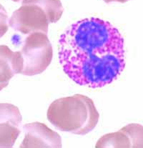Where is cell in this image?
I'll return each instance as SVG.
<instances>
[{"mask_svg":"<svg viewBox=\"0 0 143 148\" xmlns=\"http://www.w3.org/2000/svg\"><path fill=\"white\" fill-rule=\"evenodd\" d=\"M58 57L64 73L75 83L100 88L116 80L125 67L124 39L110 22L86 18L62 34Z\"/></svg>","mask_w":143,"mask_h":148,"instance_id":"1","label":"cell"},{"mask_svg":"<svg viewBox=\"0 0 143 148\" xmlns=\"http://www.w3.org/2000/svg\"><path fill=\"white\" fill-rule=\"evenodd\" d=\"M47 116L57 130L78 135H87L92 131L100 119L92 99L80 94L52 102Z\"/></svg>","mask_w":143,"mask_h":148,"instance_id":"2","label":"cell"},{"mask_svg":"<svg viewBox=\"0 0 143 148\" xmlns=\"http://www.w3.org/2000/svg\"><path fill=\"white\" fill-rule=\"evenodd\" d=\"M23 60L21 74L34 76L42 73L50 64L53 49L47 34L33 32L26 37L20 51Z\"/></svg>","mask_w":143,"mask_h":148,"instance_id":"3","label":"cell"},{"mask_svg":"<svg viewBox=\"0 0 143 148\" xmlns=\"http://www.w3.org/2000/svg\"><path fill=\"white\" fill-rule=\"evenodd\" d=\"M49 21L44 10L37 4H22L15 10L9 20L14 30L24 34L42 32L47 34Z\"/></svg>","mask_w":143,"mask_h":148,"instance_id":"4","label":"cell"},{"mask_svg":"<svg viewBox=\"0 0 143 148\" xmlns=\"http://www.w3.org/2000/svg\"><path fill=\"white\" fill-rule=\"evenodd\" d=\"M142 125L129 124L117 132L102 136L97 142L95 147L142 148Z\"/></svg>","mask_w":143,"mask_h":148,"instance_id":"5","label":"cell"},{"mask_svg":"<svg viewBox=\"0 0 143 148\" xmlns=\"http://www.w3.org/2000/svg\"><path fill=\"white\" fill-rule=\"evenodd\" d=\"M25 138L21 148L62 147L61 136L44 123L39 122L26 124L23 126Z\"/></svg>","mask_w":143,"mask_h":148,"instance_id":"6","label":"cell"},{"mask_svg":"<svg viewBox=\"0 0 143 148\" xmlns=\"http://www.w3.org/2000/svg\"><path fill=\"white\" fill-rule=\"evenodd\" d=\"M22 117L20 112L0 105V148H11L21 133Z\"/></svg>","mask_w":143,"mask_h":148,"instance_id":"7","label":"cell"},{"mask_svg":"<svg viewBox=\"0 0 143 148\" xmlns=\"http://www.w3.org/2000/svg\"><path fill=\"white\" fill-rule=\"evenodd\" d=\"M22 68L20 52H13L7 45H0V92L8 86L15 75L21 74Z\"/></svg>","mask_w":143,"mask_h":148,"instance_id":"8","label":"cell"},{"mask_svg":"<svg viewBox=\"0 0 143 148\" xmlns=\"http://www.w3.org/2000/svg\"><path fill=\"white\" fill-rule=\"evenodd\" d=\"M32 4L40 6L44 10L49 23H56L62 16L64 8L60 0H22V4Z\"/></svg>","mask_w":143,"mask_h":148,"instance_id":"9","label":"cell"},{"mask_svg":"<svg viewBox=\"0 0 143 148\" xmlns=\"http://www.w3.org/2000/svg\"><path fill=\"white\" fill-rule=\"evenodd\" d=\"M9 26L8 14L4 7L0 4V38L7 32Z\"/></svg>","mask_w":143,"mask_h":148,"instance_id":"10","label":"cell"},{"mask_svg":"<svg viewBox=\"0 0 143 148\" xmlns=\"http://www.w3.org/2000/svg\"><path fill=\"white\" fill-rule=\"evenodd\" d=\"M129 0H104V1L106 3H110V2H120V3H125Z\"/></svg>","mask_w":143,"mask_h":148,"instance_id":"11","label":"cell"},{"mask_svg":"<svg viewBox=\"0 0 143 148\" xmlns=\"http://www.w3.org/2000/svg\"><path fill=\"white\" fill-rule=\"evenodd\" d=\"M12 1H15V2H19V1H20L21 0H12Z\"/></svg>","mask_w":143,"mask_h":148,"instance_id":"12","label":"cell"}]
</instances>
